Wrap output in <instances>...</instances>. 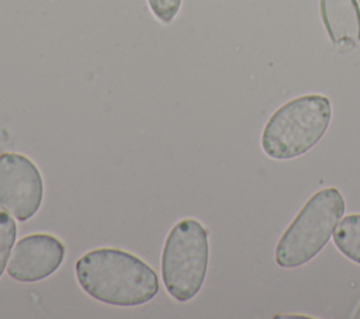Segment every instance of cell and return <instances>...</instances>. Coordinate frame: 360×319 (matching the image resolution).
Returning a JSON list of instances; mask_svg holds the SVG:
<instances>
[{
  "label": "cell",
  "mask_w": 360,
  "mask_h": 319,
  "mask_svg": "<svg viewBox=\"0 0 360 319\" xmlns=\"http://www.w3.org/2000/svg\"><path fill=\"white\" fill-rule=\"evenodd\" d=\"M76 278L91 298L114 306L146 304L159 291V278L149 264L112 247L84 253L76 261Z\"/></svg>",
  "instance_id": "cell-1"
},
{
  "label": "cell",
  "mask_w": 360,
  "mask_h": 319,
  "mask_svg": "<svg viewBox=\"0 0 360 319\" xmlns=\"http://www.w3.org/2000/svg\"><path fill=\"white\" fill-rule=\"evenodd\" d=\"M330 119L332 104L326 96H298L267 119L260 138L262 149L274 160L300 157L323 138Z\"/></svg>",
  "instance_id": "cell-2"
},
{
  "label": "cell",
  "mask_w": 360,
  "mask_h": 319,
  "mask_svg": "<svg viewBox=\"0 0 360 319\" xmlns=\"http://www.w3.org/2000/svg\"><path fill=\"white\" fill-rule=\"evenodd\" d=\"M346 209L336 187H326L309 197L280 236L274 260L278 267L297 268L311 261L326 246Z\"/></svg>",
  "instance_id": "cell-3"
},
{
  "label": "cell",
  "mask_w": 360,
  "mask_h": 319,
  "mask_svg": "<svg viewBox=\"0 0 360 319\" xmlns=\"http://www.w3.org/2000/svg\"><path fill=\"white\" fill-rule=\"evenodd\" d=\"M208 232L193 218L179 221L167 233L162 252V278L166 291L179 302L193 299L208 268Z\"/></svg>",
  "instance_id": "cell-4"
},
{
  "label": "cell",
  "mask_w": 360,
  "mask_h": 319,
  "mask_svg": "<svg viewBox=\"0 0 360 319\" xmlns=\"http://www.w3.org/2000/svg\"><path fill=\"white\" fill-rule=\"evenodd\" d=\"M42 198L44 181L35 163L21 153L0 155V207L24 222L39 211Z\"/></svg>",
  "instance_id": "cell-5"
},
{
  "label": "cell",
  "mask_w": 360,
  "mask_h": 319,
  "mask_svg": "<svg viewBox=\"0 0 360 319\" xmlns=\"http://www.w3.org/2000/svg\"><path fill=\"white\" fill-rule=\"evenodd\" d=\"M65 245L49 233L21 237L11 253L7 273L20 282H37L53 274L65 260Z\"/></svg>",
  "instance_id": "cell-6"
},
{
  "label": "cell",
  "mask_w": 360,
  "mask_h": 319,
  "mask_svg": "<svg viewBox=\"0 0 360 319\" xmlns=\"http://www.w3.org/2000/svg\"><path fill=\"white\" fill-rule=\"evenodd\" d=\"M325 31L338 48L352 49L360 44V6L357 0H319Z\"/></svg>",
  "instance_id": "cell-7"
},
{
  "label": "cell",
  "mask_w": 360,
  "mask_h": 319,
  "mask_svg": "<svg viewBox=\"0 0 360 319\" xmlns=\"http://www.w3.org/2000/svg\"><path fill=\"white\" fill-rule=\"evenodd\" d=\"M332 239L345 257L360 264V214L343 216L336 225Z\"/></svg>",
  "instance_id": "cell-8"
},
{
  "label": "cell",
  "mask_w": 360,
  "mask_h": 319,
  "mask_svg": "<svg viewBox=\"0 0 360 319\" xmlns=\"http://www.w3.org/2000/svg\"><path fill=\"white\" fill-rule=\"evenodd\" d=\"M15 236L17 225L14 219L6 212V209H0V277L7 267L10 252L15 243Z\"/></svg>",
  "instance_id": "cell-9"
},
{
  "label": "cell",
  "mask_w": 360,
  "mask_h": 319,
  "mask_svg": "<svg viewBox=\"0 0 360 319\" xmlns=\"http://www.w3.org/2000/svg\"><path fill=\"white\" fill-rule=\"evenodd\" d=\"M148 4L160 22L170 24L180 10L181 0H148Z\"/></svg>",
  "instance_id": "cell-10"
}]
</instances>
